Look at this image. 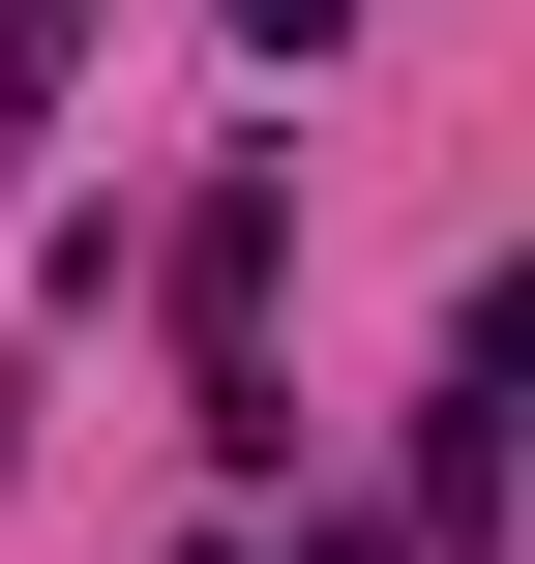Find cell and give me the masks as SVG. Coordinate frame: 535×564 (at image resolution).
<instances>
[{
	"label": "cell",
	"mask_w": 535,
	"mask_h": 564,
	"mask_svg": "<svg viewBox=\"0 0 535 564\" xmlns=\"http://www.w3.org/2000/svg\"><path fill=\"white\" fill-rule=\"evenodd\" d=\"M60 59H89V0H0V89H60Z\"/></svg>",
	"instance_id": "1"
},
{
	"label": "cell",
	"mask_w": 535,
	"mask_h": 564,
	"mask_svg": "<svg viewBox=\"0 0 535 564\" xmlns=\"http://www.w3.org/2000/svg\"><path fill=\"white\" fill-rule=\"evenodd\" d=\"M238 30H268V59H328V30H357V0H238Z\"/></svg>",
	"instance_id": "2"
},
{
	"label": "cell",
	"mask_w": 535,
	"mask_h": 564,
	"mask_svg": "<svg viewBox=\"0 0 535 564\" xmlns=\"http://www.w3.org/2000/svg\"><path fill=\"white\" fill-rule=\"evenodd\" d=\"M298 564H417V535H298Z\"/></svg>",
	"instance_id": "3"
}]
</instances>
